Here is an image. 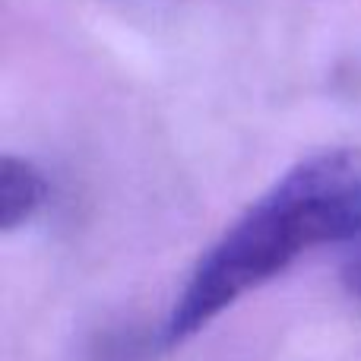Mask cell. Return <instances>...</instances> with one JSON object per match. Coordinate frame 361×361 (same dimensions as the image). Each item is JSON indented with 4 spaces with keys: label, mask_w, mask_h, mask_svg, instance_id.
Masks as SVG:
<instances>
[{
    "label": "cell",
    "mask_w": 361,
    "mask_h": 361,
    "mask_svg": "<svg viewBox=\"0 0 361 361\" xmlns=\"http://www.w3.org/2000/svg\"><path fill=\"white\" fill-rule=\"evenodd\" d=\"M361 235V149L317 152L276 180L197 263L165 324V345L200 333L295 257Z\"/></svg>",
    "instance_id": "1"
},
{
    "label": "cell",
    "mask_w": 361,
    "mask_h": 361,
    "mask_svg": "<svg viewBox=\"0 0 361 361\" xmlns=\"http://www.w3.org/2000/svg\"><path fill=\"white\" fill-rule=\"evenodd\" d=\"M345 288H349L355 298H361V254L355 260H349V267H345Z\"/></svg>",
    "instance_id": "3"
},
{
    "label": "cell",
    "mask_w": 361,
    "mask_h": 361,
    "mask_svg": "<svg viewBox=\"0 0 361 361\" xmlns=\"http://www.w3.org/2000/svg\"><path fill=\"white\" fill-rule=\"evenodd\" d=\"M48 197L42 171L16 156L0 159V231H16L25 225Z\"/></svg>",
    "instance_id": "2"
}]
</instances>
